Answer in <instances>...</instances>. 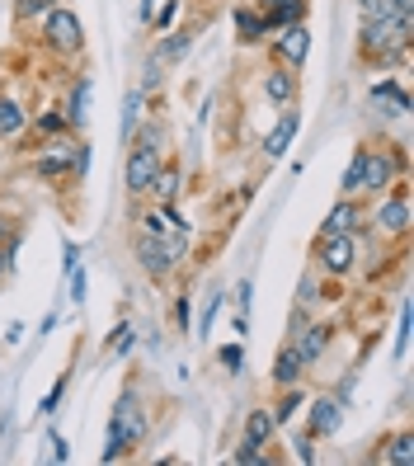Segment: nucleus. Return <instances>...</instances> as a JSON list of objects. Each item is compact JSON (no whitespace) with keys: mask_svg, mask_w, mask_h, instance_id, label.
<instances>
[{"mask_svg":"<svg viewBox=\"0 0 414 466\" xmlns=\"http://www.w3.org/2000/svg\"><path fill=\"white\" fill-rule=\"evenodd\" d=\"M292 335H297V339H292V344H297V353H301V359H307V368H311V363L320 359V353L329 349V335H335V330H329V325H307V330H301V325H297Z\"/></svg>","mask_w":414,"mask_h":466,"instance_id":"obj_17","label":"nucleus"},{"mask_svg":"<svg viewBox=\"0 0 414 466\" xmlns=\"http://www.w3.org/2000/svg\"><path fill=\"white\" fill-rule=\"evenodd\" d=\"M307 57H311V29H307V19L273 29V62H283L288 71H301V66H307Z\"/></svg>","mask_w":414,"mask_h":466,"instance_id":"obj_9","label":"nucleus"},{"mask_svg":"<svg viewBox=\"0 0 414 466\" xmlns=\"http://www.w3.org/2000/svg\"><path fill=\"white\" fill-rule=\"evenodd\" d=\"M132 255H136V268L146 273V279H170V273L184 264V255H188V236H151V231H136V240H132Z\"/></svg>","mask_w":414,"mask_h":466,"instance_id":"obj_3","label":"nucleus"},{"mask_svg":"<svg viewBox=\"0 0 414 466\" xmlns=\"http://www.w3.org/2000/svg\"><path fill=\"white\" fill-rule=\"evenodd\" d=\"M136 15H142V24H151V19H156V0H142V5H136Z\"/></svg>","mask_w":414,"mask_h":466,"instance_id":"obj_47","label":"nucleus"},{"mask_svg":"<svg viewBox=\"0 0 414 466\" xmlns=\"http://www.w3.org/2000/svg\"><path fill=\"white\" fill-rule=\"evenodd\" d=\"M62 396H66V377H62L57 387H52V391L43 396V405H38V410H43V415H57V405H62Z\"/></svg>","mask_w":414,"mask_h":466,"instance_id":"obj_37","label":"nucleus"},{"mask_svg":"<svg viewBox=\"0 0 414 466\" xmlns=\"http://www.w3.org/2000/svg\"><path fill=\"white\" fill-rule=\"evenodd\" d=\"M405 170H409V151H405V147H396V151H386V147L372 151V147H363V184H358V194L381 198Z\"/></svg>","mask_w":414,"mask_h":466,"instance_id":"obj_5","label":"nucleus"},{"mask_svg":"<svg viewBox=\"0 0 414 466\" xmlns=\"http://www.w3.org/2000/svg\"><path fill=\"white\" fill-rule=\"evenodd\" d=\"M175 15H179V0H170V5L160 10V19H156V29H170V24H175Z\"/></svg>","mask_w":414,"mask_h":466,"instance_id":"obj_42","label":"nucleus"},{"mask_svg":"<svg viewBox=\"0 0 414 466\" xmlns=\"http://www.w3.org/2000/svg\"><path fill=\"white\" fill-rule=\"evenodd\" d=\"M368 231H372V222H368V212L358 198H339L320 227V236H368Z\"/></svg>","mask_w":414,"mask_h":466,"instance_id":"obj_10","label":"nucleus"},{"mask_svg":"<svg viewBox=\"0 0 414 466\" xmlns=\"http://www.w3.org/2000/svg\"><path fill=\"white\" fill-rule=\"evenodd\" d=\"M316 268L325 279H348L358 268V236H316Z\"/></svg>","mask_w":414,"mask_h":466,"instance_id":"obj_8","label":"nucleus"},{"mask_svg":"<svg viewBox=\"0 0 414 466\" xmlns=\"http://www.w3.org/2000/svg\"><path fill=\"white\" fill-rule=\"evenodd\" d=\"M52 461H71V448H66V438L52 433Z\"/></svg>","mask_w":414,"mask_h":466,"instance_id":"obj_43","label":"nucleus"},{"mask_svg":"<svg viewBox=\"0 0 414 466\" xmlns=\"http://www.w3.org/2000/svg\"><path fill=\"white\" fill-rule=\"evenodd\" d=\"M231 461H236V466H259V461H268V457H264V448H255V443H240V448L231 452Z\"/></svg>","mask_w":414,"mask_h":466,"instance_id":"obj_34","label":"nucleus"},{"mask_svg":"<svg viewBox=\"0 0 414 466\" xmlns=\"http://www.w3.org/2000/svg\"><path fill=\"white\" fill-rule=\"evenodd\" d=\"M292 448H297V452H292L297 461H307V466L316 461V438H311L307 429H301V433H297V443H292Z\"/></svg>","mask_w":414,"mask_h":466,"instance_id":"obj_35","label":"nucleus"},{"mask_svg":"<svg viewBox=\"0 0 414 466\" xmlns=\"http://www.w3.org/2000/svg\"><path fill=\"white\" fill-rule=\"evenodd\" d=\"M38 29H43V47L52 52V57H80L86 52V24H80V15L71 5H52L43 19H38Z\"/></svg>","mask_w":414,"mask_h":466,"instance_id":"obj_4","label":"nucleus"},{"mask_svg":"<svg viewBox=\"0 0 414 466\" xmlns=\"http://www.w3.org/2000/svg\"><path fill=\"white\" fill-rule=\"evenodd\" d=\"M386 461H391V466H409L414 461V433H396L391 443H386Z\"/></svg>","mask_w":414,"mask_h":466,"instance_id":"obj_26","label":"nucleus"},{"mask_svg":"<svg viewBox=\"0 0 414 466\" xmlns=\"http://www.w3.org/2000/svg\"><path fill=\"white\" fill-rule=\"evenodd\" d=\"M151 420H146V410H142V396H136V387H127L114 405V420H108V448H104V461H118L127 457L136 443L146 438Z\"/></svg>","mask_w":414,"mask_h":466,"instance_id":"obj_2","label":"nucleus"},{"mask_svg":"<svg viewBox=\"0 0 414 466\" xmlns=\"http://www.w3.org/2000/svg\"><path fill=\"white\" fill-rule=\"evenodd\" d=\"M132 349H136V330H132V325H118L114 339H108V353H118V359H127Z\"/></svg>","mask_w":414,"mask_h":466,"instance_id":"obj_29","label":"nucleus"},{"mask_svg":"<svg viewBox=\"0 0 414 466\" xmlns=\"http://www.w3.org/2000/svg\"><path fill=\"white\" fill-rule=\"evenodd\" d=\"M268 5H288V0H259V10H268Z\"/></svg>","mask_w":414,"mask_h":466,"instance_id":"obj_49","label":"nucleus"},{"mask_svg":"<svg viewBox=\"0 0 414 466\" xmlns=\"http://www.w3.org/2000/svg\"><path fill=\"white\" fill-rule=\"evenodd\" d=\"M132 142H142V147H165V127H160L156 118H146V123L132 127ZM132 142H127V147H132Z\"/></svg>","mask_w":414,"mask_h":466,"instance_id":"obj_28","label":"nucleus"},{"mask_svg":"<svg viewBox=\"0 0 414 466\" xmlns=\"http://www.w3.org/2000/svg\"><path fill=\"white\" fill-rule=\"evenodd\" d=\"M368 222L381 231V236H409V184H405V175L386 188L381 194V203H377V212L368 217Z\"/></svg>","mask_w":414,"mask_h":466,"instance_id":"obj_7","label":"nucleus"},{"mask_svg":"<svg viewBox=\"0 0 414 466\" xmlns=\"http://www.w3.org/2000/svg\"><path fill=\"white\" fill-rule=\"evenodd\" d=\"M86 104H90V80H80V86H71V95H66V123H71V132L86 123Z\"/></svg>","mask_w":414,"mask_h":466,"instance_id":"obj_24","label":"nucleus"},{"mask_svg":"<svg viewBox=\"0 0 414 466\" xmlns=\"http://www.w3.org/2000/svg\"><path fill=\"white\" fill-rule=\"evenodd\" d=\"M297 127H301V114L288 104L283 114H278V123H273L268 132H264V156L268 160H278V156H288V147H292V137H297Z\"/></svg>","mask_w":414,"mask_h":466,"instance_id":"obj_13","label":"nucleus"},{"mask_svg":"<svg viewBox=\"0 0 414 466\" xmlns=\"http://www.w3.org/2000/svg\"><path fill=\"white\" fill-rule=\"evenodd\" d=\"M193 38H198V34H193V29H184V34H170V38H160V43H156V52H151V57H156V62H179L184 52L193 47Z\"/></svg>","mask_w":414,"mask_h":466,"instance_id":"obj_22","label":"nucleus"},{"mask_svg":"<svg viewBox=\"0 0 414 466\" xmlns=\"http://www.w3.org/2000/svg\"><path fill=\"white\" fill-rule=\"evenodd\" d=\"M160 80H165V62H156V57H146V66H142V95H151V90H160Z\"/></svg>","mask_w":414,"mask_h":466,"instance_id":"obj_33","label":"nucleus"},{"mask_svg":"<svg viewBox=\"0 0 414 466\" xmlns=\"http://www.w3.org/2000/svg\"><path fill=\"white\" fill-rule=\"evenodd\" d=\"M217 311H222V292H212V297H207V307H203V325H198V335H212V320H217Z\"/></svg>","mask_w":414,"mask_h":466,"instance_id":"obj_36","label":"nucleus"},{"mask_svg":"<svg viewBox=\"0 0 414 466\" xmlns=\"http://www.w3.org/2000/svg\"><path fill=\"white\" fill-rule=\"evenodd\" d=\"M62 255H66V259H62V264H66V273H71V268H76V259H80V250H76V245H71V240H66V245H62Z\"/></svg>","mask_w":414,"mask_h":466,"instance_id":"obj_45","label":"nucleus"},{"mask_svg":"<svg viewBox=\"0 0 414 466\" xmlns=\"http://www.w3.org/2000/svg\"><path fill=\"white\" fill-rule=\"evenodd\" d=\"M24 132H29V108L15 95H0V137L5 142H24Z\"/></svg>","mask_w":414,"mask_h":466,"instance_id":"obj_15","label":"nucleus"},{"mask_svg":"<svg viewBox=\"0 0 414 466\" xmlns=\"http://www.w3.org/2000/svg\"><path fill=\"white\" fill-rule=\"evenodd\" d=\"M368 95H372V104H391V114H400V118L409 114V95H405L400 80H391V76H381Z\"/></svg>","mask_w":414,"mask_h":466,"instance_id":"obj_20","label":"nucleus"},{"mask_svg":"<svg viewBox=\"0 0 414 466\" xmlns=\"http://www.w3.org/2000/svg\"><path fill=\"white\" fill-rule=\"evenodd\" d=\"M71 301H86V268H71Z\"/></svg>","mask_w":414,"mask_h":466,"instance_id":"obj_40","label":"nucleus"},{"mask_svg":"<svg viewBox=\"0 0 414 466\" xmlns=\"http://www.w3.org/2000/svg\"><path fill=\"white\" fill-rule=\"evenodd\" d=\"M57 0H15V19H43Z\"/></svg>","mask_w":414,"mask_h":466,"instance_id":"obj_30","label":"nucleus"},{"mask_svg":"<svg viewBox=\"0 0 414 466\" xmlns=\"http://www.w3.org/2000/svg\"><path fill=\"white\" fill-rule=\"evenodd\" d=\"M250 297H255V283H250V279H240V288H236V307H240V316H250Z\"/></svg>","mask_w":414,"mask_h":466,"instance_id":"obj_38","label":"nucleus"},{"mask_svg":"<svg viewBox=\"0 0 414 466\" xmlns=\"http://www.w3.org/2000/svg\"><path fill=\"white\" fill-rule=\"evenodd\" d=\"M358 184H363V147L353 151L348 170H344V179H339V198H358Z\"/></svg>","mask_w":414,"mask_h":466,"instance_id":"obj_25","label":"nucleus"},{"mask_svg":"<svg viewBox=\"0 0 414 466\" xmlns=\"http://www.w3.org/2000/svg\"><path fill=\"white\" fill-rule=\"evenodd\" d=\"M344 429V400L339 396H320L307 410V433L311 438H335Z\"/></svg>","mask_w":414,"mask_h":466,"instance_id":"obj_11","label":"nucleus"},{"mask_svg":"<svg viewBox=\"0 0 414 466\" xmlns=\"http://www.w3.org/2000/svg\"><path fill=\"white\" fill-rule=\"evenodd\" d=\"M90 170V147L76 142L71 132H57V137H43L38 151H34V175L47 179V184H66V179H86Z\"/></svg>","mask_w":414,"mask_h":466,"instance_id":"obj_1","label":"nucleus"},{"mask_svg":"<svg viewBox=\"0 0 414 466\" xmlns=\"http://www.w3.org/2000/svg\"><path fill=\"white\" fill-rule=\"evenodd\" d=\"M175 325H179V330L188 325V297H175Z\"/></svg>","mask_w":414,"mask_h":466,"instance_id":"obj_44","label":"nucleus"},{"mask_svg":"<svg viewBox=\"0 0 414 466\" xmlns=\"http://www.w3.org/2000/svg\"><path fill=\"white\" fill-rule=\"evenodd\" d=\"M311 10V0H288V5H268L264 10V24H268V34L273 29H283V24H297V19H307Z\"/></svg>","mask_w":414,"mask_h":466,"instance_id":"obj_21","label":"nucleus"},{"mask_svg":"<svg viewBox=\"0 0 414 466\" xmlns=\"http://www.w3.org/2000/svg\"><path fill=\"white\" fill-rule=\"evenodd\" d=\"M217 363H222L227 372H240L245 368V349L240 344H222V349H217Z\"/></svg>","mask_w":414,"mask_h":466,"instance_id":"obj_32","label":"nucleus"},{"mask_svg":"<svg viewBox=\"0 0 414 466\" xmlns=\"http://www.w3.org/2000/svg\"><path fill=\"white\" fill-rule=\"evenodd\" d=\"M179 194H184V170L165 160L160 175H156V184H151V198H156V203H179Z\"/></svg>","mask_w":414,"mask_h":466,"instance_id":"obj_19","label":"nucleus"},{"mask_svg":"<svg viewBox=\"0 0 414 466\" xmlns=\"http://www.w3.org/2000/svg\"><path fill=\"white\" fill-rule=\"evenodd\" d=\"M5 240H15V217L0 212V250H5Z\"/></svg>","mask_w":414,"mask_h":466,"instance_id":"obj_41","label":"nucleus"},{"mask_svg":"<svg viewBox=\"0 0 414 466\" xmlns=\"http://www.w3.org/2000/svg\"><path fill=\"white\" fill-rule=\"evenodd\" d=\"M259 90H264V99L268 104H278V108H288L292 99H297V71H288L283 62H273V66H264V76H259Z\"/></svg>","mask_w":414,"mask_h":466,"instance_id":"obj_12","label":"nucleus"},{"mask_svg":"<svg viewBox=\"0 0 414 466\" xmlns=\"http://www.w3.org/2000/svg\"><path fill=\"white\" fill-rule=\"evenodd\" d=\"M297 301H316V283H307V279H301V288H297Z\"/></svg>","mask_w":414,"mask_h":466,"instance_id":"obj_46","label":"nucleus"},{"mask_svg":"<svg viewBox=\"0 0 414 466\" xmlns=\"http://www.w3.org/2000/svg\"><path fill=\"white\" fill-rule=\"evenodd\" d=\"M5 268H10V255H5V250H0V283H5Z\"/></svg>","mask_w":414,"mask_h":466,"instance_id":"obj_48","label":"nucleus"},{"mask_svg":"<svg viewBox=\"0 0 414 466\" xmlns=\"http://www.w3.org/2000/svg\"><path fill=\"white\" fill-rule=\"evenodd\" d=\"M160 166H165V147H142V142H132L127 170H123V184H127V198H132V203L151 198V184H156Z\"/></svg>","mask_w":414,"mask_h":466,"instance_id":"obj_6","label":"nucleus"},{"mask_svg":"<svg viewBox=\"0 0 414 466\" xmlns=\"http://www.w3.org/2000/svg\"><path fill=\"white\" fill-rule=\"evenodd\" d=\"M231 19H236V34H240V43H245V47H255V43H264V38H268L264 10H255V5H240Z\"/></svg>","mask_w":414,"mask_h":466,"instance_id":"obj_18","label":"nucleus"},{"mask_svg":"<svg viewBox=\"0 0 414 466\" xmlns=\"http://www.w3.org/2000/svg\"><path fill=\"white\" fill-rule=\"evenodd\" d=\"M29 123H34V132H38V142H43V137H57V132H71L66 114H52V108H43V114L29 118Z\"/></svg>","mask_w":414,"mask_h":466,"instance_id":"obj_27","label":"nucleus"},{"mask_svg":"<svg viewBox=\"0 0 414 466\" xmlns=\"http://www.w3.org/2000/svg\"><path fill=\"white\" fill-rule=\"evenodd\" d=\"M409 353V311H400V339H396V359Z\"/></svg>","mask_w":414,"mask_h":466,"instance_id":"obj_39","label":"nucleus"},{"mask_svg":"<svg viewBox=\"0 0 414 466\" xmlns=\"http://www.w3.org/2000/svg\"><path fill=\"white\" fill-rule=\"evenodd\" d=\"M273 387H301V377H307V359H301V353H297V344L288 339L283 349H278V359H273Z\"/></svg>","mask_w":414,"mask_h":466,"instance_id":"obj_14","label":"nucleus"},{"mask_svg":"<svg viewBox=\"0 0 414 466\" xmlns=\"http://www.w3.org/2000/svg\"><path fill=\"white\" fill-rule=\"evenodd\" d=\"M307 405V391L301 387H283V396H278V405H268V415L278 420V429L288 424V420H297V410Z\"/></svg>","mask_w":414,"mask_h":466,"instance_id":"obj_23","label":"nucleus"},{"mask_svg":"<svg viewBox=\"0 0 414 466\" xmlns=\"http://www.w3.org/2000/svg\"><path fill=\"white\" fill-rule=\"evenodd\" d=\"M273 438H278V420L268 415V405L250 410V415H245V438H240V443H255V448H268Z\"/></svg>","mask_w":414,"mask_h":466,"instance_id":"obj_16","label":"nucleus"},{"mask_svg":"<svg viewBox=\"0 0 414 466\" xmlns=\"http://www.w3.org/2000/svg\"><path fill=\"white\" fill-rule=\"evenodd\" d=\"M391 0H358V19H391Z\"/></svg>","mask_w":414,"mask_h":466,"instance_id":"obj_31","label":"nucleus"}]
</instances>
